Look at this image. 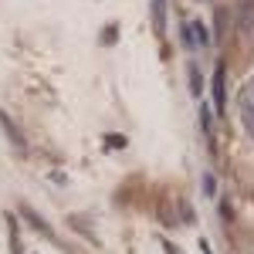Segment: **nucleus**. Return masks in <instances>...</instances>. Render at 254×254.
<instances>
[{"label":"nucleus","instance_id":"nucleus-1","mask_svg":"<svg viewBox=\"0 0 254 254\" xmlns=\"http://www.w3.org/2000/svg\"><path fill=\"white\" fill-rule=\"evenodd\" d=\"M237 116L244 122V132L254 139V75L244 81L241 92H237Z\"/></svg>","mask_w":254,"mask_h":254},{"label":"nucleus","instance_id":"nucleus-2","mask_svg":"<svg viewBox=\"0 0 254 254\" xmlns=\"http://www.w3.org/2000/svg\"><path fill=\"white\" fill-rule=\"evenodd\" d=\"M237 27H241L244 38H251V31H254V0H241V3H237Z\"/></svg>","mask_w":254,"mask_h":254},{"label":"nucleus","instance_id":"nucleus-3","mask_svg":"<svg viewBox=\"0 0 254 254\" xmlns=\"http://www.w3.org/2000/svg\"><path fill=\"white\" fill-rule=\"evenodd\" d=\"M183 31H187V44H190V48H203V44H207V31H203L200 20H190Z\"/></svg>","mask_w":254,"mask_h":254},{"label":"nucleus","instance_id":"nucleus-4","mask_svg":"<svg viewBox=\"0 0 254 254\" xmlns=\"http://www.w3.org/2000/svg\"><path fill=\"white\" fill-rule=\"evenodd\" d=\"M214 102H217V109H224V68H217V75H214Z\"/></svg>","mask_w":254,"mask_h":254},{"label":"nucleus","instance_id":"nucleus-5","mask_svg":"<svg viewBox=\"0 0 254 254\" xmlns=\"http://www.w3.org/2000/svg\"><path fill=\"white\" fill-rule=\"evenodd\" d=\"M153 20H156V31L166 27V3L163 0H153Z\"/></svg>","mask_w":254,"mask_h":254}]
</instances>
